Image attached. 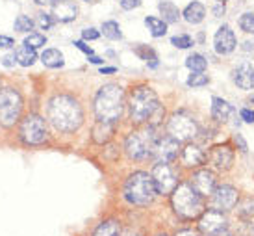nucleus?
<instances>
[{"label":"nucleus","instance_id":"obj_27","mask_svg":"<svg viewBox=\"0 0 254 236\" xmlns=\"http://www.w3.org/2000/svg\"><path fill=\"white\" fill-rule=\"evenodd\" d=\"M145 24H147V28L150 30V34L154 37H162V36H165V32H167V22H163L162 19H158V17H147V19H145Z\"/></svg>","mask_w":254,"mask_h":236},{"label":"nucleus","instance_id":"obj_13","mask_svg":"<svg viewBox=\"0 0 254 236\" xmlns=\"http://www.w3.org/2000/svg\"><path fill=\"white\" fill-rule=\"evenodd\" d=\"M213 205L217 210H232L238 203V190L234 186H228V184H223V186H217L213 190Z\"/></svg>","mask_w":254,"mask_h":236},{"label":"nucleus","instance_id":"obj_44","mask_svg":"<svg viewBox=\"0 0 254 236\" xmlns=\"http://www.w3.org/2000/svg\"><path fill=\"white\" fill-rule=\"evenodd\" d=\"M58 2H62V0H36V4L39 6H54Z\"/></svg>","mask_w":254,"mask_h":236},{"label":"nucleus","instance_id":"obj_36","mask_svg":"<svg viewBox=\"0 0 254 236\" xmlns=\"http://www.w3.org/2000/svg\"><path fill=\"white\" fill-rule=\"evenodd\" d=\"M171 43L175 45L177 49H190L191 45H193V39L190 36H175L171 39Z\"/></svg>","mask_w":254,"mask_h":236},{"label":"nucleus","instance_id":"obj_31","mask_svg":"<svg viewBox=\"0 0 254 236\" xmlns=\"http://www.w3.org/2000/svg\"><path fill=\"white\" fill-rule=\"evenodd\" d=\"M13 26L17 32H30V30L34 28V21L30 19L28 15H19V17L15 19Z\"/></svg>","mask_w":254,"mask_h":236},{"label":"nucleus","instance_id":"obj_25","mask_svg":"<svg viewBox=\"0 0 254 236\" xmlns=\"http://www.w3.org/2000/svg\"><path fill=\"white\" fill-rule=\"evenodd\" d=\"M160 13H162V21L163 22H177L178 17H180V11H178V7L169 2V0H163L160 2Z\"/></svg>","mask_w":254,"mask_h":236},{"label":"nucleus","instance_id":"obj_28","mask_svg":"<svg viewBox=\"0 0 254 236\" xmlns=\"http://www.w3.org/2000/svg\"><path fill=\"white\" fill-rule=\"evenodd\" d=\"M186 65H188V69H191L193 73H204L208 62H206L204 56H200V54H191V56H188V60H186Z\"/></svg>","mask_w":254,"mask_h":236},{"label":"nucleus","instance_id":"obj_42","mask_svg":"<svg viewBox=\"0 0 254 236\" xmlns=\"http://www.w3.org/2000/svg\"><path fill=\"white\" fill-rule=\"evenodd\" d=\"M13 39L7 36H0V49H7V47H13Z\"/></svg>","mask_w":254,"mask_h":236},{"label":"nucleus","instance_id":"obj_33","mask_svg":"<svg viewBox=\"0 0 254 236\" xmlns=\"http://www.w3.org/2000/svg\"><path fill=\"white\" fill-rule=\"evenodd\" d=\"M208 82H210L208 75H204V73H193L190 79H188V86L190 87H200V86H206Z\"/></svg>","mask_w":254,"mask_h":236},{"label":"nucleus","instance_id":"obj_9","mask_svg":"<svg viewBox=\"0 0 254 236\" xmlns=\"http://www.w3.org/2000/svg\"><path fill=\"white\" fill-rule=\"evenodd\" d=\"M167 130H169V136H173L178 142H190L197 136L198 127L191 115L178 112V114L171 115L169 123H167Z\"/></svg>","mask_w":254,"mask_h":236},{"label":"nucleus","instance_id":"obj_48","mask_svg":"<svg viewBox=\"0 0 254 236\" xmlns=\"http://www.w3.org/2000/svg\"><path fill=\"white\" fill-rule=\"evenodd\" d=\"M87 58H89V62H91V64H102V62H104V60L99 58V56H87Z\"/></svg>","mask_w":254,"mask_h":236},{"label":"nucleus","instance_id":"obj_22","mask_svg":"<svg viewBox=\"0 0 254 236\" xmlns=\"http://www.w3.org/2000/svg\"><path fill=\"white\" fill-rule=\"evenodd\" d=\"M184 19L191 24H198V22L204 19L206 15V7L200 4V2H191L190 6L184 9Z\"/></svg>","mask_w":254,"mask_h":236},{"label":"nucleus","instance_id":"obj_49","mask_svg":"<svg viewBox=\"0 0 254 236\" xmlns=\"http://www.w3.org/2000/svg\"><path fill=\"white\" fill-rule=\"evenodd\" d=\"M100 73H102V75H110V73H115V67H102V69H100Z\"/></svg>","mask_w":254,"mask_h":236},{"label":"nucleus","instance_id":"obj_40","mask_svg":"<svg viewBox=\"0 0 254 236\" xmlns=\"http://www.w3.org/2000/svg\"><path fill=\"white\" fill-rule=\"evenodd\" d=\"M241 119L245 123H254V112L253 110H247V108L241 110Z\"/></svg>","mask_w":254,"mask_h":236},{"label":"nucleus","instance_id":"obj_5","mask_svg":"<svg viewBox=\"0 0 254 236\" xmlns=\"http://www.w3.org/2000/svg\"><path fill=\"white\" fill-rule=\"evenodd\" d=\"M156 195V186L152 177L145 171H137L130 175L125 184V197H127L132 205H139L145 207L148 203H152Z\"/></svg>","mask_w":254,"mask_h":236},{"label":"nucleus","instance_id":"obj_17","mask_svg":"<svg viewBox=\"0 0 254 236\" xmlns=\"http://www.w3.org/2000/svg\"><path fill=\"white\" fill-rule=\"evenodd\" d=\"M234 82L241 87V89H254V69L251 64H241L236 71H234Z\"/></svg>","mask_w":254,"mask_h":236},{"label":"nucleus","instance_id":"obj_18","mask_svg":"<svg viewBox=\"0 0 254 236\" xmlns=\"http://www.w3.org/2000/svg\"><path fill=\"white\" fill-rule=\"evenodd\" d=\"M210 158H212L215 167H219V169H228L234 162V153L228 145H217V147H213Z\"/></svg>","mask_w":254,"mask_h":236},{"label":"nucleus","instance_id":"obj_50","mask_svg":"<svg viewBox=\"0 0 254 236\" xmlns=\"http://www.w3.org/2000/svg\"><path fill=\"white\" fill-rule=\"evenodd\" d=\"M213 236H232V235H230V233H228L226 229H223V231H219V233H215Z\"/></svg>","mask_w":254,"mask_h":236},{"label":"nucleus","instance_id":"obj_2","mask_svg":"<svg viewBox=\"0 0 254 236\" xmlns=\"http://www.w3.org/2000/svg\"><path fill=\"white\" fill-rule=\"evenodd\" d=\"M125 112V89L117 84H106L95 97V114L99 121L115 123Z\"/></svg>","mask_w":254,"mask_h":236},{"label":"nucleus","instance_id":"obj_37","mask_svg":"<svg viewBox=\"0 0 254 236\" xmlns=\"http://www.w3.org/2000/svg\"><path fill=\"white\" fill-rule=\"evenodd\" d=\"M240 216L247 218V216H254V199H245L241 203V208L238 210Z\"/></svg>","mask_w":254,"mask_h":236},{"label":"nucleus","instance_id":"obj_26","mask_svg":"<svg viewBox=\"0 0 254 236\" xmlns=\"http://www.w3.org/2000/svg\"><path fill=\"white\" fill-rule=\"evenodd\" d=\"M93 236H121V225L115 220H106L95 229Z\"/></svg>","mask_w":254,"mask_h":236},{"label":"nucleus","instance_id":"obj_30","mask_svg":"<svg viewBox=\"0 0 254 236\" xmlns=\"http://www.w3.org/2000/svg\"><path fill=\"white\" fill-rule=\"evenodd\" d=\"M24 45L26 47H32V49H41L47 45V37L43 34H36V32H30V36L24 39Z\"/></svg>","mask_w":254,"mask_h":236},{"label":"nucleus","instance_id":"obj_8","mask_svg":"<svg viewBox=\"0 0 254 236\" xmlns=\"http://www.w3.org/2000/svg\"><path fill=\"white\" fill-rule=\"evenodd\" d=\"M19 138L26 145H43L49 140V130H47L45 119L39 114L26 115L19 127Z\"/></svg>","mask_w":254,"mask_h":236},{"label":"nucleus","instance_id":"obj_20","mask_svg":"<svg viewBox=\"0 0 254 236\" xmlns=\"http://www.w3.org/2000/svg\"><path fill=\"white\" fill-rule=\"evenodd\" d=\"M232 114V106L221 97H213L212 99V117L219 123L228 121V117Z\"/></svg>","mask_w":254,"mask_h":236},{"label":"nucleus","instance_id":"obj_11","mask_svg":"<svg viewBox=\"0 0 254 236\" xmlns=\"http://www.w3.org/2000/svg\"><path fill=\"white\" fill-rule=\"evenodd\" d=\"M198 229L206 235H215L219 231L226 229V218L223 214V210L210 208V210L202 212L200 220H198Z\"/></svg>","mask_w":254,"mask_h":236},{"label":"nucleus","instance_id":"obj_39","mask_svg":"<svg viewBox=\"0 0 254 236\" xmlns=\"http://www.w3.org/2000/svg\"><path fill=\"white\" fill-rule=\"evenodd\" d=\"M141 4V0H121V7L123 9H134Z\"/></svg>","mask_w":254,"mask_h":236},{"label":"nucleus","instance_id":"obj_43","mask_svg":"<svg viewBox=\"0 0 254 236\" xmlns=\"http://www.w3.org/2000/svg\"><path fill=\"white\" fill-rule=\"evenodd\" d=\"M74 45H76V47L82 50V52H85L87 56H93V49H91V47H87L84 41H74Z\"/></svg>","mask_w":254,"mask_h":236},{"label":"nucleus","instance_id":"obj_46","mask_svg":"<svg viewBox=\"0 0 254 236\" xmlns=\"http://www.w3.org/2000/svg\"><path fill=\"white\" fill-rule=\"evenodd\" d=\"M236 142L240 143V147H241V151H243V153H245V151H247V143H245V140H243V138H241L240 134H238V136H236Z\"/></svg>","mask_w":254,"mask_h":236},{"label":"nucleus","instance_id":"obj_15","mask_svg":"<svg viewBox=\"0 0 254 236\" xmlns=\"http://www.w3.org/2000/svg\"><path fill=\"white\" fill-rule=\"evenodd\" d=\"M213 45H215V50H217L219 54H230L236 49V36H234V32L228 26H221L219 32L215 34Z\"/></svg>","mask_w":254,"mask_h":236},{"label":"nucleus","instance_id":"obj_6","mask_svg":"<svg viewBox=\"0 0 254 236\" xmlns=\"http://www.w3.org/2000/svg\"><path fill=\"white\" fill-rule=\"evenodd\" d=\"M154 129L148 127V129L130 132L127 138V143H125V149H127L128 157L132 160H145L154 153Z\"/></svg>","mask_w":254,"mask_h":236},{"label":"nucleus","instance_id":"obj_7","mask_svg":"<svg viewBox=\"0 0 254 236\" xmlns=\"http://www.w3.org/2000/svg\"><path fill=\"white\" fill-rule=\"evenodd\" d=\"M22 114V97L15 87H0V123L13 127Z\"/></svg>","mask_w":254,"mask_h":236},{"label":"nucleus","instance_id":"obj_47","mask_svg":"<svg viewBox=\"0 0 254 236\" xmlns=\"http://www.w3.org/2000/svg\"><path fill=\"white\" fill-rule=\"evenodd\" d=\"M223 13H225V6H215V7H213V15H215V17H221Z\"/></svg>","mask_w":254,"mask_h":236},{"label":"nucleus","instance_id":"obj_16","mask_svg":"<svg viewBox=\"0 0 254 236\" xmlns=\"http://www.w3.org/2000/svg\"><path fill=\"white\" fill-rule=\"evenodd\" d=\"M76 13H78V7L74 6V2H71V0H62V2L54 4L52 17L60 22H71L76 19Z\"/></svg>","mask_w":254,"mask_h":236},{"label":"nucleus","instance_id":"obj_41","mask_svg":"<svg viewBox=\"0 0 254 236\" xmlns=\"http://www.w3.org/2000/svg\"><path fill=\"white\" fill-rule=\"evenodd\" d=\"M2 64L6 65V67H13L17 64V60H15V52L13 54H6V56L2 58Z\"/></svg>","mask_w":254,"mask_h":236},{"label":"nucleus","instance_id":"obj_53","mask_svg":"<svg viewBox=\"0 0 254 236\" xmlns=\"http://www.w3.org/2000/svg\"><path fill=\"white\" fill-rule=\"evenodd\" d=\"M160 236H167V235H160Z\"/></svg>","mask_w":254,"mask_h":236},{"label":"nucleus","instance_id":"obj_34","mask_svg":"<svg viewBox=\"0 0 254 236\" xmlns=\"http://www.w3.org/2000/svg\"><path fill=\"white\" fill-rule=\"evenodd\" d=\"M240 26H241L243 32H247V34H254V15L253 13L241 15Z\"/></svg>","mask_w":254,"mask_h":236},{"label":"nucleus","instance_id":"obj_19","mask_svg":"<svg viewBox=\"0 0 254 236\" xmlns=\"http://www.w3.org/2000/svg\"><path fill=\"white\" fill-rule=\"evenodd\" d=\"M182 162L184 165H188V167H197V165H202L206 162V153L200 147L197 145H186L182 151Z\"/></svg>","mask_w":254,"mask_h":236},{"label":"nucleus","instance_id":"obj_35","mask_svg":"<svg viewBox=\"0 0 254 236\" xmlns=\"http://www.w3.org/2000/svg\"><path fill=\"white\" fill-rule=\"evenodd\" d=\"M54 21H56V19L50 13H45V11H39V13H37V24H39L43 30H49L50 26L54 24Z\"/></svg>","mask_w":254,"mask_h":236},{"label":"nucleus","instance_id":"obj_24","mask_svg":"<svg viewBox=\"0 0 254 236\" xmlns=\"http://www.w3.org/2000/svg\"><path fill=\"white\" fill-rule=\"evenodd\" d=\"M15 60H17V64L22 65V67H30V65H34V62L37 60L36 49L22 45V47H19L17 52H15Z\"/></svg>","mask_w":254,"mask_h":236},{"label":"nucleus","instance_id":"obj_38","mask_svg":"<svg viewBox=\"0 0 254 236\" xmlns=\"http://www.w3.org/2000/svg\"><path fill=\"white\" fill-rule=\"evenodd\" d=\"M99 32L95 28H85L84 32H82V37H84L85 41H93V39H99Z\"/></svg>","mask_w":254,"mask_h":236},{"label":"nucleus","instance_id":"obj_14","mask_svg":"<svg viewBox=\"0 0 254 236\" xmlns=\"http://www.w3.org/2000/svg\"><path fill=\"white\" fill-rule=\"evenodd\" d=\"M190 184L197 190L200 197H208L215 190V175L212 171H208V169H200V171H197L191 177Z\"/></svg>","mask_w":254,"mask_h":236},{"label":"nucleus","instance_id":"obj_3","mask_svg":"<svg viewBox=\"0 0 254 236\" xmlns=\"http://www.w3.org/2000/svg\"><path fill=\"white\" fill-rule=\"evenodd\" d=\"M171 205L180 218L184 220H195L204 212L202 197L190 182H180L171 193Z\"/></svg>","mask_w":254,"mask_h":236},{"label":"nucleus","instance_id":"obj_10","mask_svg":"<svg viewBox=\"0 0 254 236\" xmlns=\"http://www.w3.org/2000/svg\"><path fill=\"white\" fill-rule=\"evenodd\" d=\"M150 177L154 180L156 193L169 195V193H173V190L178 186L177 173H175V169H173L169 164H165V162H158V164L152 167Z\"/></svg>","mask_w":254,"mask_h":236},{"label":"nucleus","instance_id":"obj_21","mask_svg":"<svg viewBox=\"0 0 254 236\" xmlns=\"http://www.w3.org/2000/svg\"><path fill=\"white\" fill-rule=\"evenodd\" d=\"M113 123L108 121H97V125L93 127V142L104 145L106 142H110V138L113 136Z\"/></svg>","mask_w":254,"mask_h":236},{"label":"nucleus","instance_id":"obj_51","mask_svg":"<svg viewBox=\"0 0 254 236\" xmlns=\"http://www.w3.org/2000/svg\"><path fill=\"white\" fill-rule=\"evenodd\" d=\"M84 2H93V0H84Z\"/></svg>","mask_w":254,"mask_h":236},{"label":"nucleus","instance_id":"obj_23","mask_svg":"<svg viewBox=\"0 0 254 236\" xmlns=\"http://www.w3.org/2000/svg\"><path fill=\"white\" fill-rule=\"evenodd\" d=\"M41 62L45 67H50V69H58V67H64L65 60L64 54L58 49H47L41 54Z\"/></svg>","mask_w":254,"mask_h":236},{"label":"nucleus","instance_id":"obj_29","mask_svg":"<svg viewBox=\"0 0 254 236\" xmlns=\"http://www.w3.org/2000/svg\"><path fill=\"white\" fill-rule=\"evenodd\" d=\"M102 34H104V37H108V39H113V41L123 37V34H121V26L115 21L102 22Z\"/></svg>","mask_w":254,"mask_h":236},{"label":"nucleus","instance_id":"obj_32","mask_svg":"<svg viewBox=\"0 0 254 236\" xmlns=\"http://www.w3.org/2000/svg\"><path fill=\"white\" fill-rule=\"evenodd\" d=\"M135 52H137V56H141L143 60L150 65V67H156V65H158V62H156L158 58H156L154 50H152V49H148V47H137V49H135Z\"/></svg>","mask_w":254,"mask_h":236},{"label":"nucleus","instance_id":"obj_1","mask_svg":"<svg viewBox=\"0 0 254 236\" xmlns=\"http://www.w3.org/2000/svg\"><path fill=\"white\" fill-rule=\"evenodd\" d=\"M49 121L58 132H74L84 121L82 106L71 95H56L49 102Z\"/></svg>","mask_w":254,"mask_h":236},{"label":"nucleus","instance_id":"obj_12","mask_svg":"<svg viewBox=\"0 0 254 236\" xmlns=\"http://www.w3.org/2000/svg\"><path fill=\"white\" fill-rule=\"evenodd\" d=\"M178 149H180V142L169 134L154 143V155L158 158V162H165V164L173 162L178 157Z\"/></svg>","mask_w":254,"mask_h":236},{"label":"nucleus","instance_id":"obj_45","mask_svg":"<svg viewBox=\"0 0 254 236\" xmlns=\"http://www.w3.org/2000/svg\"><path fill=\"white\" fill-rule=\"evenodd\" d=\"M177 236H198V233L193 229H184V231H180Z\"/></svg>","mask_w":254,"mask_h":236},{"label":"nucleus","instance_id":"obj_4","mask_svg":"<svg viewBox=\"0 0 254 236\" xmlns=\"http://www.w3.org/2000/svg\"><path fill=\"white\" fill-rule=\"evenodd\" d=\"M162 106L158 95L147 86L135 87L130 95V119L135 125H141L145 121H150V117L156 114V110Z\"/></svg>","mask_w":254,"mask_h":236},{"label":"nucleus","instance_id":"obj_52","mask_svg":"<svg viewBox=\"0 0 254 236\" xmlns=\"http://www.w3.org/2000/svg\"><path fill=\"white\" fill-rule=\"evenodd\" d=\"M219 2H225V0H219Z\"/></svg>","mask_w":254,"mask_h":236}]
</instances>
